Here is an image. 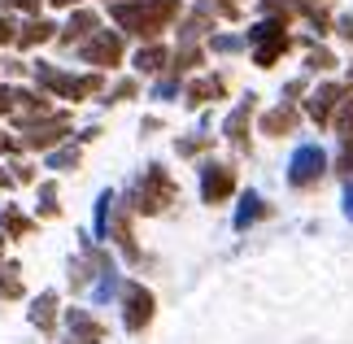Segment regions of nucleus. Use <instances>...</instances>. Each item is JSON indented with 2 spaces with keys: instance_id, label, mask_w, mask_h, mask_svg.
I'll list each match as a JSON object with an SVG mask.
<instances>
[{
  "instance_id": "obj_1",
  "label": "nucleus",
  "mask_w": 353,
  "mask_h": 344,
  "mask_svg": "<svg viewBox=\"0 0 353 344\" xmlns=\"http://www.w3.org/2000/svg\"><path fill=\"white\" fill-rule=\"evenodd\" d=\"M179 13V0H118L114 5V22L122 26L127 35H140V39H153L166 31V22Z\"/></svg>"
},
{
  "instance_id": "obj_2",
  "label": "nucleus",
  "mask_w": 353,
  "mask_h": 344,
  "mask_svg": "<svg viewBox=\"0 0 353 344\" xmlns=\"http://www.w3.org/2000/svg\"><path fill=\"white\" fill-rule=\"evenodd\" d=\"M174 196H179L174 179L161 170V166H148L144 179H140V183H135V192H131V205H135L140 214H161L166 205H174Z\"/></svg>"
},
{
  "instance_id": "obj_3",
  "label": "nucleus",
  "mask_w": 353,
  "mask_h": 344,
  "mask_svg": "<svg viewBox=\"0 0 353 344\" xmlns=\"http://www.w3.org/2000/svg\"><path fill=\"white\" fill-rule=\"evenodd\" d=\"M35 79H39V83H44L48 92L65 96V101H88V96H97V92H101V74H83V79H74V74H65V70H52V65H44V61L35 65Z\"/></svg>"
},
{
  "instance_id": "obj_4",
  "label": "nucleus",
  "mask_w": 353,
  "mask_h": 344,
  "mask_svg": "<svg viewBox=\"0 0 353 344\" xmlns=\"http://www.w3.org/2000/svg\"><path fill=\"white\" fill-rule=\"evenodd\" d=\"M153 310H157V301L144 283L122 287V318H127V332H144V327L153 323Z\"/></svg>"
},
{
  "instance_id": "obj_5",
  "label": "nucleus",
  "mask_w": 353,
  "mask_h": 344,
  "mask_svg": "<svg viewBox=\"0 0 353 344\" xmlns=\"http://www.w3.org/2000/svg\"><path fill=\"white\" fill-rule=\"evenodd\" d=\"M323 170H327L323 148H319V144H305V148H296V153H292L288 183H292V188H310V183H319V179H323Z\"/></svg>"
},
{
  "instance_id": "obj_6",
  "label": "nucleus",
  "mask_w": 353,
  "mask_h": 344,
  "mask_svg": "<svg viewBox=\"0 0 353 344\" xmlns=\"http://www.w3.org/2000/svg\"><path fill=\"white\" fill-rule=\"evenodd\" d=\"M232 192H236V170L219 166V161L201 166V196H205V205H223Z\"/></svg>"
},
{
  "instance_id": "obj_7",
  "label": "nucleus",
  "mask_w": 353,
  "mask_h": 344,
  "mask_svg": "<svg viewBox=\"0 0 353 344\" xmlns=\"http://www.w3.org/2000/svg\"><path fill=\"white\" fill-rule=\"evenodd\" d=\"M83 61L88 65H118L122 61V35L118 31H97L83 44Z\"/></svg>"
},
{
  "instance_id": "obj_8",
  "label": "nucleus",
  "mask_w": 353,
  "mask_h": 344,
  "mask_svg": "<svg viewBox=\"0 0 353 344\" xmlns=\"http://www.w3.org/2000/svg\"><path fill=\"white\" fill-rule=\"evenodd\" d=\"M26 131V144L31 148H52V144H61L65 135H70V122H65V114H52L44 122H31V127H22Z\"/></svg>"
},
{
  "instance_id": "obj_9",
  "label": "nucleus",
  "mask_w": 353,
  "mask_h": 344,
  "mask_svg": "<svg viewBox=\"0 0 353 344\" xmlns=\"http://www.w3.org/2000/svg\"><path fill=\"white\" fill-rule=\"evenodd\" d=\"M341 101H345V88L341 83H323L314 96H310V118H314L319 122V127H327V122L336 118V109H341Z\"/></svg>"
},
{
  "instance_id": "obj_10",
  "label": "nucleus",
  "mask_w": 353,
  "mask_h": 344,
  "mask_svg": "<svg viewBox=\"0 0 353 344\" xmlns=\"http://www.w3.org/2000/svg\"><path fill=\"white\" fill-rule=\"evenodd\" d=\"M65 323H70V344H105V327L88 310H70Z\"/></svg>"
},
{
  "instance_id": "obj_11",
  "label": "nucleus",
  "mask_w": 353,
  "mask_h": 344,
  "mask_svg": "<svg viewBox=\"0 0 353 344\" xmlns=\"http://www.w3.org/2000/svg\"><path fill=\"white\" fill-rule=\"evenodd\" d=\"M31 323H35L44 336L57 332V292H39V296H35V305H31Z\"/></svg>"
},
{
  "instance_id": "obj_12",
  "label": "nucleus",
  "mask_w": 353,
  "mask_h": 344,
  "mask_svg": "<svg viewBox=\"0 0 353 344\" xmlns=\"http://www.w3.org/2000/svg\"><path fill=\"white\" fill-rule=\"evenodd\" d=\"M253 101H257V96H249V101H244L240 109H236V114L232 118H227V140H232L236 148H249V118H253Z\"/></svg>"
},
{
  "instance_id": "obj_13",
  "label": "nucleus",
  "mask_w": 353,
  "mask_h": 344,
  "mask_svg": "<svg viewBox=\"0 0 353 344\" xmlns=\"http://www.w3.org/2000/svg\"><path fill=\"white\" fill-rule=\"evenodd\" d=\"M292 127H296L292 105H279V109H270V114H262V135H288Z\"/></svg>"
},
{
  "instance_id": "obj_14",
  "label": "nucleus",
  "mask_w": 353,
  "mask_h": 344,
  "mask_svg": "<svg viewBox=\"0 0 353 344\" xmlns=\"http://www.w3.org/2000/svg\"><path fill=\"white\" fill-rule=\"evenodd\" d=\"M83 35H97V13H92V9H79L74 18L65 22L61 44H74V39H83Z\"/></svg>"
},
{
  "instance_id": "obj_15",
  "label": "nucleus",
  "mask_w": 353,
  "mask_h": 344,
  "mask_svg": "<svg viewBox=\"0 0 353 344\" xmlns=\"http://www.w3.org/2000/svg\"><path fill=\"white\" fill-rule=\"evenodd\" d=\"M52 31H57L52 22H44V18H31L26 26H18V39H13V44H22V48H35V44H44V39H52Z\"/></svg>"
},
{
  "instance_id": "obj_16",
  "label": "nucleus",
  "mask_w": 353,
  "mask_h": 344,
  "mask_svg": "<svg viewBox=\"0 0 353 344\" xmlns=\"http://www.w3.org/2000/svg\"><path fill=\"white\" fill-rule=\"evenodd\" d=\"M227 92V83H223V79L219 74H214V79H196V83L192 88H188V105H205V101H219V96Z\"/></svg>"
},
{
  "instance_id": "obj_17",
  "label": "nucleus",
  "mask_w": 353,
  "mask_h": 344,
  "mask_svg": "<svg viewBox=\"0 0 353 344\" xmlns=\"http://www.w3.org/2000/svg\"><path fill=\"white\" fill-rule=\"evenodd\" d=\"M166 61H170V52L161 48V44H148V48L135 52V70H140V74H157Z\"/></svg>"
},
{
  "instance_id": "obj_18",
  "label": "nucleus",
  "mask_w": 353,
  "mask_h": 344,
  "mask_svg": "<svg viewBox=\"0 0 353 344\" xmlns=\"http://www.w3.org/2000/svg\"><path fill=\"white\" fill-rule=\"evenodd\" d=\"M270 210H266V205H262V196H253V192H249V196H244L240 201V214H236V227H249V223H257V218H266Z\"/></svg>"
},
{
  "instance_id": "obj_19",
  "label": "nucleus",
  "mask_w": 353,
  "mask_h": 344,
  "mask_svg": "<svg viewBox=\"0 0 353 344\" xmlns=\"http://www.w3.org/2000/svg\"><path fill=\"white\" fill-rule=\"evenodd\" d=\"M114 240H118V249L127 253L131 261L140 257V249H135V236H131V223H127V214H118V218H114Z\"/></svg>"
},
{
  "instance_id": "obj_20",
  "label": "nucleus",
  "mask_w": 353,
  "mask_h": 344,
  "mask_svg": "<svg viewBox=\"0 0 353 344\" xmlns=\"http://www.w3.org/2000/svg\"><path fill=\"white\" fill-rule=\"evenodd\" d=\"M13 296H22V274L18 266H5L0 270V301H13Z\"/></svg>"
},
{
  "instance_id": "obj_21",
  "label": "nucleus",
  "mask_w": 353,
  "mask_h": 344,
  "mask_svg": "<svg viewBox=\"0 0 353 344\" xmlns=\"http://www.w3.org/2000/svg\"><path fill=\"white\" fill-rule=\"evenodd\" d=\"M332 127L345 135V140H353V96H345L341 109H336V118H332Z\"/></svg>"
},
{
  "instance_id": "obj_22",
  "label": "nucleus",
  "mask_w": 353,
  "mask_h": 344,
  "mask_svg": "<svg viewBox=\"0 0 353 344\" xmlns=\"http://www.w3.org/2000/svg\"><path fill=\"white\" fill-rule=\"evenodd\" d=\"M0 227H5V236H26L35 223L26 214H18V210H5V218H0Z\"/></svg>"
},
{
  "instance_id": "obj_23",
  "label": "nucleus",
  "mask_w": 353,
  "mask_h": 344,
  "mask_svg": "<svg viewBox=\"0 0 353 344\" xmlns=\"http://www.w3.org/2000/svg\"><path fill=\"white\" fill-rule=\"evenodd\" d=\"M205 57H201V48H192V44H183L179 48V57H174V74H183V70H192V65H201Z\"/></svg>"
},
{
  "instance_id": "obj_24",
  "label": "nucleus",
  "mask_w": 353,
  "mask_h": 344,
  "mask_svg": "<svg viewBox=\"0 0 353 344\" xmlns=\"http://www.w3.org/2000/svg\"><path fill=\"white\" fill-rule=\"evenodd\" d=\"M57 210H61V205H57V188H52V183H44V188H39V214H44V218H52Z\"/></svg>"
},
{
  "instance_id": "obj_25",
  "label": "nucleus",
  "mask_w": 353,
  "mask_h": 344,
  "mask_svg": "<svg viewBox=\"0 0 353 344\" xmlns=\"http://www.w3.org/2000/svg\"><path fill=\"white\" fill-rule=\"evenodd\" d=\"M310 70H332V65H336V57H332V52L327 48H314V52H310Z\"/></svg>"
},
{
  "instance_id": "obj_26",
  "label": "nucleus",
  "mask_w": 353,
  "mask_h": 344,
  "mask_svg": "<svg viewBox=\"0 0 353 344\" xmlns=\"http://www.w3.org/2000/svg\"><path fill=\"white\" fill-rule=\"evenodd\" d=\"M336 170L341 174H353V140L341 144V157H336Z\"/></svg>"
},
{
  "instance_id": "obj_27",
  "label": "nucleus",
  "mask_w": 353,
  "mask_h": 344,
  "mask_svg": "<svg viewBox=\"0 0 353 344\" xmlns=\"http://www.w3.org/2000/svg\"><path fill=\"white\" fill-rule=\"evenodd\" d=\"M210 148V140H179V153L183 157H192V153H205Z\"/></svg>"
},
{
  "instance_id": "obj_28",
  "label": "nucleus",
  "mask_w": 353,
  "mask_h": 344,
  "mask_svg": "<svg viewBox=\"0 0 353 344\" xmlns=\"http://www.w3.org/2000/svg\"><path fill=\"white\" fill-rule=\"evenodd\" d=\"M52 166H79V148H65V153H52Z\"/></svg>"
},
{
  "instance_id": "obj_29",
  "label": "nucleus",
  "mask_w": 353,
  "mask_h": 344,
  "mask_svg": "<svg viewBox=\"0 0 353 344\" xmlns=\"http://www.w3.org/2000/svg\"><path fill=\"white\" fill-rule=\"evenodd\" d=\"M13 39H18V26L9 18H0V44H13Z\"/></svg>"
},
{
  "instance_id": "obj_30",
  "label": "nucleus",
  "mask_w": 353,
  "mask_h": 344,
  "mask_svg": "<svg viewBox=\"0 0 353 344\" xmlns=\"http://www.w3.org/2000/svg\"><path fill=\"white\" fill-rule=\"evenodd\" d=\"M214 48H219V52H236V48H240V39H232V35H219V39H214Z\"/></svg>"
},
{
  "instance_id": "obj_31",
  "label": "nucleus",
  "mask_w": 353,
  "mask_h": 344,
  "mask_svg": "<svg viewBox=\"0 0 353 344\" xmlns=\"http://www.w3.org/2000/svg\"><path fill=\"white\" fill-rule=\"evenodd\" d=\"M131 96H135V83H131V79H127V83H118V88H114V101H131Z\"/></svg>"
},
{
  "instance_id": "obj_32",
  "label": "nucleus",
  "mask_w": 353,
  "mask_h": 344,
  "mask_svg": "<svg viewBox=\"0 0 353 344\" xmlns=\"http://www.w3.org/2000/svg\"><path fill=\"white\" fill-rule=\"evenodd\" d=\"M5 5H13V9H22V13H35V9H39V0H5Z\"/></svg>"
},
{
  "instance_id": "obj_33",
  "label": "nucleus",
  "mask_w": 353,
  "mask_h": 344,
  "mask_svg": "<svg viewBox=\"0 0 353 344\" xmlns=\"http://www.w3.org/2000/svg\"><path fill=\"white\" fill-rule=\"evenodd\" d=\"M9 109H13V92L0 88V114H9Z\"/></svg>"
},
{
  "instance_id": "obj_34",
  "label": "nucleus",
  "mask_w": 353,
  "mask_h": 344,
  "mask_svg": "<svg viewBox=\"0 0 353 344\" xmlns=\"http://www.w3.org/2000/svg\"><path fill=\"white\" fill-rule=\"evenodd\" d=\"M341 35H345L349 44H353V13H349V18H341Z\"/></svg>"
},
{
  "instance_id": "obj_35",
  "label": "nucleus",
  "mask_w": 353,
  "mask_h": 344,
  "mask_svg": "<svg viewBox=\"0 0 353 344\" xmlns=\"http://www.w3.org/2000/svg\"><path fill=\"white\" fill-rule=\"evenodd\" d=\"M345 214L353 218V188H349V196H345Z\"/></svg>"
},
{
  "instance_id": "obj_36",
  "label": "nucleus",
  "mask_w": 353,
  "mask_h": 344,
  "mask_svg": "<svg viewBox=\"0 0 353 344\" xmlns=\"http://www.w3.org/2000/svg\"><path fill=\"white\" fill-rule=\"evenodd\" d=\"M52 5H57V9H70V5H79V0H52Z\"/></svg>"
},
{
  "instance_id": "obj_37",
  "label": "nucleus",
  "mask_w": 353,
  "mask_h": 344,
  "mask_svg": "<svg viewBox=\"0 0 353 344\" xmlns=\"http://www.w3.org/2000/svg\"><path fill=\"white\" fill-rule=\"evenodd\" d=\"M9 183H13V179H9V174H0V188H9Z\"/></svg>"
},
{
  "instance_id": "obj_38",
  "label": "nucleus",
  "mask_w": 353,
  "mask_h": 344,
  "mask_svg": "<svg viewBox=\"0 0 353 344\" xmlns=\"http://www.w3.org/2000/svg\"><path fill=\"white\" fill-rule=\"evenodd\" d=\"M0 253H5V231H0Z\"/></svg>"
}]
</instances>
